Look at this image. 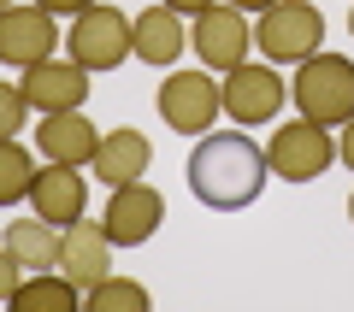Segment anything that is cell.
Returning <instances> with one entry per match:
<instances>
[{"label": "cell", "instance_id": "obj_1", "mask_svg": "<svg viewBox=\"0 0 354 312\" xmlns=\"http://www.w3.org/2000/svg\"><path fill=\"white\" fill-rule=\"evenodd\" d=\"M272 177L266 153L254 148L248 130H207L195 136V153H189V195L213 213H242L254 206Z\"/></svg>", "mask_w": 354, "mask_h": 312}, {"label": "cell", "instance_id": "obj_2", "mask_svg": "<svg viewBox=\"0 0 354 312\" xmlns=\"http://www.w3.org/2000/svg\"><path fill=\"white\" fill-rule=\"evenodd\" d=\"M290 100L295 113L313 118V124H348L354 118V59L342 53H307L290 77Z\"/></svg>", "mask_w": 354, "mask_h": 312}, {"label": "cell", "instance_id": "obj_3", "mask_svg": "<svg viewBox=\"0 0 354 312\" xmlns=\"http://www.w3.org/2000/svg\"><path fill=\"white\" fill-rule=\"evenodd\" d=\"M254 41H260V59L301 65L307 53H319V41H325V12H319L313 0H278V6L260 12Z\"/></svg>", "mask_w": 354, "mask_h": 312}, {"label": "cell", "instance_id": "obj_4", "mask_svg": "<svg viewBox=\"0 0 354 312\" xmlns=\"http://www.w3.org/2000/svg\"><path fill=\"white\" fill-rule=\"evenodd\" d=\"M65 53H71L83 71H118V65L130 59V18L118 12V6H88V12L71 18V30H65Z\"/></svg>", "mask_w": 354, "mask_h": 312}, {"label": "cell", "instance_id": "obj_5", "mask_svg": "<svg viewBox=\"0 0 354 312\" xmlns=\"http://www.w3.org/2000/svg\"><path fill=\"white\" fill-rule=\"evenodd\" d=\"M153 106H160V118L177 136H207L218 124V113H225L213 71H171L160 83V95H153Z\"/></svg>", "mask_w": 354, "mask_h": 312}, {"label": "cell", "instance_id": "obj_6", "mask_svg": "<svg viewBox=\"0 0 354 312\" xmlns=\"http://www.w3.org/2000/svg\"><path fill=\"white\" fill-rule=\"evenodd\" d=\"M218 100H225V113L236 118V124H272V118L283 113V100H290V83L278 77L272 59H260V65L242 59L236 71H225Z\"/></svg>", "mask_w": 354, "mask_h": 312}, {"label": "cell", "instance_id": "obj_7", "mask_svg": "<svg viewBox=\"0 0 354 312\" xmlns=\"http://www.w3.org/2000/svg\"><path fill=\"white\" fill-rule=\"evenodd\" d=\"M330 159H337V142H330V130L313 124V118L278 124L272 148H266V165H272V177H283V183H313V177L330 171Z\"/></svg>", "mask_w": 354, "mask_h": 312}, {"label": "cell", "instance_id": "obj_8", "mask_svg": "<svg viewBox=\"0 0 354 312\" xmlns=\"http://www.w3.org/2000/svg\"><path fill=\"white\" fill-rule=\"evenodd\" d=\"M189 48L201 53L207 71H236V65L248 59V48H254V30H248V18H242L236 6L213 0L207 12H195V24H189Z\"/></svg>", "mask_w": 354, "mask_h": 312}, {"label": "cell", "instance_id": "obj_9", "mask_svg": "<svg viewBox=\"0 0 354 312\" xmlns=\"http://www.w3.org/2000/svg\"><path fill=\"white\" fill-rule=\"evenodd\" d=\"M53 48H59V24H53V12H41L36 0L30 6H6L0 12V65H12V71H30V65L53 59Z\"/></svg>", "mask_w": 354, "mask_h": 312}, {"label": "cell", "instance_id": "obj_10", "mask_svg": "<svg viewBox=\"0 0 354 312\" xmlns=\"http://www.w3.org/2000/svg\"><path fill=\"white\" fill-rule=\"evenodd\" d=\"M160 218H165V200H160V188L153 183H118L113 188V200H106V236L118 242V248H142V242L160 230Z\"/></svg>", "mask_w": 354, "mask_h": 312}, {"label": "cell", "instance_id": "obj_11", "mask_svg": "<svg viewBox=\"0 0 354 312\" xmlns=\"http://www.w3.org/2000/svg\"><path fill=\"white\" fill-rule=\"evenodd\" d=\"M24 100H30V113H71V106H83L88 100V71L65 53V59H41L24 71Z\"/></svg>", "mask_w": 354, "mask_h": 312}, {"label": "cell", "instance_id": "obj_12", "mask_svg": "<svg viewBox=\"0 0 354 312\" xmlns=\"http://www.w3.org/2000/svg\"><path fill=\"white\" fill-rule=\"evenodd\" d=\"M30 206H36V218H48V224H77L88 206V183H83V165H59L48 159L36 171V183H30Z\"/></svg>", "mask_w": 354, "mask_h": 312}, {"label": "cell", "instance_id": "obj_13", "mask_svg": "<svg viewBox=\"0 0 354 312\" xmlns=\"http://www.w3.org/2000/svg\"><path fill=\"white\" fill-rule=\"evenodd\" d=\"M59 271L71 277L77 289H95L101 277H113V236H106V224H88V218L65 224V236H59Z\"/></svg>", "mask_w": 354, "mask_h": 312}, {"label": "cell", "instance_id": "obj_14", "mask_svg": "<svg viewBox=\"0 0 354 312\" xmlns=\"http://www.w3.org/2000/svg\"><path fill=\"white\" fill-rule=\"evenodd\" d=\"M183 48H189L183 12H171V6H148L142 18H130V53H136L142 65L165 71V65H177V59H183Z\"/></svg>", "mask_w": 354, "mask_h": 312}, {"label": "cell", "instance_id": "obj_15", "mask_svg": "<svg viewBox=\"0 0 354 312\" xmlns=\"http://www.w3.org/2000/svg\"><path fill=\"white\" fill-rule=\"evenodd\" d=\"M36 148H41V159L88 165V159H95V148H101V130L83 118V106H71V113H41V124H36Z\"/></svg>", "mask_w": 354, "mask_h": 312}, {"label": "cell", "instance_id": "obj_16", "mask_svg": "<svg viewBox=\"0 0 354 312\" xmlns=\"http://www.w3.org/2000/svg\"><path fill=\"white\" fill-rule=\"evenodd\" d=\"M153 165V142L142 136V130H106L101 136V148H95V159H88V171L101 177L106 188H118V183H136L142 171Z\"/></svg>", "mask_w": 354, "mask_h": 312}, {"label": "cell", "instance_id": "obj_17", "mask_svg": "<svg viewBox=\"0 0 354 312\" xmlns=\"http://www.w3.org/2000/svg\"><path fill=\"white\" fill-rule=\"evenodd\" d=\"M59 224H48V218H12L6 224V253H12L24 271H59Z\"/></svg>", "mask_w": 354, "mask_h": 312}, {"label": "cell", "instance_id": "obj_18", "mask_svg": "<svg viewBox=\"0 0 354 312\" xmlns=\"http://www.w3.org/2000/svg\"><path fill=\"white\" fill-rule=\"evenodd\" d=\"M77 300H83V289L65 271H30L24 283H18L12 306L18 312H77Z\"/></svg>", "mask_w": 354, "mask_h": 312}, {"label": "cell", "instance_id": "obj_19", "mask_svg": "<svg viewBox=\"0 0 354 312\" xmlns=\"http://www.w3.org/2000/svg\"><path fill=\"white\" fill-rule=\"evenodd\" d=\"M30 183H36V159H30L24 142H0V206H18V200L30 195Z\"/></svg>", "mask_w": 354, "mask_h": 312}, {"label": "cell", "instance_id": "obj_20", "mask_svg": "<svg viewBox=\"0 0 354 312\" xmlns=\"http://www.w3.org/2000/svg\"><path fill=\"white\" fill-rule=\"evenodd\" d=\"M88 312H148V289L130 283V277H101L95 289H83Z\"/></svg>", "mask_w": 354, "mask_h": 312}, {"label": "cell", "instance_id": "obj_21", "mask_svg": "<svg viewBox=\"0 0 354 312\" xmlns=\"http://www.w3.org/2000/svg\"><path fill=\"white\" fill-rule=\"evenodd\" d=\"M24 113H30V100L18 83H0V142H12L18 130H24Z\"/></svg>", "mask_w": 354, "mask_h": 312}, {"label": "cell", "instance_id": "obj_22", "mask_svg": "<svg viewBox=\"0 0 354 312\" xmlns=\"http://www.w3.org/2000/svg\"><path fill=\"white\" fill-rule=\"evenodd\" d=\"M18 283H24V265H18L12 253H6V242H0V306H12Z\"/></svg>", "mask_w": 354, "mask_h": 312}, {"label": "cell", "instance_id": "obj_23", "mask_svg": "<svg viewBox=\"0 0 354 312\" xmlns=\"http://www.w3.org/2000/svg\"><path fill=\"white\" fill-rule=\"evenodd\" d=\"M41 12H53V18H77V12H88L95 0H36Z\"/></svg>", "mask_w": 354, "mask_h": 312}, {"label": "cell", "instance_id": "obj_24", "mask_svg": "<svg viewBox=\"0 0 354 312\" xmlns=\"http://www.w3.org/2000/svg\"><path fill=\"white\" fill-rule=\"evenodd\" d=\"M337 159H342V165H348V171H354V118H348V124H342V142H337Z\"/></svg>", "mask_w": 354, "mask_h": 312}, {"label": "cell", "instance_id": "obj_25", "mask_svg": "<svg viewBox=\"0 0 354 312\" xmlns=\"http://www.w3.org/2000/svg\"><path fill=\"white\" fill-rule=\"evenodd\" d=\"M160 6H171V12H183V18H195V12H207L213 0H160Z\"/></svg>", "mask_w": 354, "mask_h": 312}, {"label": "cell", "instance_id": "obj_26", "mask_svg": "<svg viewBox=\"0 0 354 312\" xmlns=\"http://www.w3.org/2000/svg\"><path fill=\"white\" fill-rule=\"evenodd\" d=\"M225 6H236V12H266V6H278V0H225Z\"/></svg>", "mask_w": 354, "mask_h": 312}, {"label": "cell", "instance_id": "obj_27", "mask_svg": "<svg viewBox=\"0 0 354 312\" xmlns=\"http://www.w3.org/2000/svg\"><path fill=\"white\" fill-rule=\"evenodd\" d=\"M348 218H354V195H348Z\"/></svg>", "mask_w": 354, "mask_h": 312}, {"label": "cell", "instance_id": "obj_28", "mask_svg": "<svg viewBox=\"0 0 354 312\" xmlns=\"http://www.w3.org/2000/svg\"><path fill=\"white\" fill-rule=\"evenodd\" d=\"M6 6H12V0H0V12H6Z\"/></svg>", "mask_w": 354, "mask_h": 312}, {"label": "cell", "instance_id": "obj_29", "mask_svg": "<svg viewBox=\"0 0 354 312\" xmlns=\"http://www.w3.org/2000/svg\"><path fill=\"white\" fill-rule=\"evenodd\" d=\"M348 30H354V12H348Z\"/></svg>", "mask_w": 354, "mask_h": 312}]
</instances>
